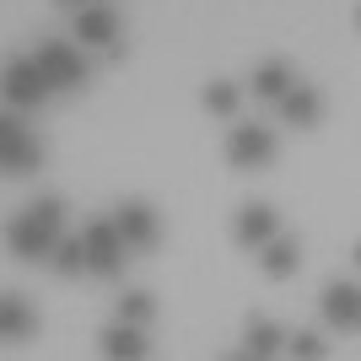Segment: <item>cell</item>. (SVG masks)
Here are the masks:
<instances>
[{
    "mask_svg": "<svg viewBox=\"0 0 361 361\" xmlns=\"http://www.w3.org/2000/svg\"><path fill=\"white\" fill-rule=\"evenodd\" d=\"M49 264H54L65 281L87 270V248H81V232H60V238H54V248H49Z\"/></svg>",
    "mask_w": 361,
    "mask_h": 361,
    "instance_id": "cell-18",
    "label": "cell"
},
{
    "mask_svg": "<svg viewBox=\"0 0 361 361\" xmlns=\"http://www.w3.org/2000/svg\"><path fill=\"white\" fill-rule=\"evenodd\" d=\"M275 103H281V119L297 124V130H318V119H324V97H318V87H307V81H291Z\"/></svg>",
    "mask_w": 361,
    "mask_h": 361,
    "instance_id": "cell-10",
    "label": "cell"
},
{
    "mask_svg": "<svg viewBox=\"0 0 361 361\" xmlns=\"http://www.w3.org/2000/svg\"><path fill=\"white\" fill-rule=\"evenodd\" d=\"M97 345H103V356H114V361H140V356H146V334H140V324H124V318H119V324H108V329L103 334H97Z\"/></svg>",
    "mask_w": 361,
    "mask_h": 361,
    "instance_id": "cell-14",
    "label": "cell"
},
{
    "mask_svg": "<svg viewBox=\"0 0 361 361\" xmlns=\"http://www.w3.org/2000/svg\"><path fill=\"white\" fill-rule=\"evenodd\" d=\"M22 135H27V124L16 119V114H0V151H11Z\"/></svg>",
    "mask_w": 361,
    "mask_h": 361,
    "instance_id": "cell-22",
    "label": "cell"
},
{
    "mask_svg": "<svg viewBox=\"0 0 361 361\" xmlns=\"http://www.w3.org/2000/svg\"><path fill=\"white\" fill-rule=\"evenodd\" d=\"M254 259H259V270L270 275V281H291V275L302 270V238L297 232H275V238H264L254 248Z\"/></svg>",
    "mask_w": 361,
    "mask_h": 361,
    "instance_id": "cell-7",
    "label": "cell"
},
{
    "mask_svg": "<svg viewBox=\"0 0 361 361\" xmlns=\"http://www.w3.org/2000/svg\"><path fill=\"white\" fill-rule=\"evenodd\" d=\"M0 97L11 108H44L54 97V87H49V75L38 71L32 54H11V60L0 65Z\"/></svg>",
    "mask_w": 361,
    "mask_h": 361,
    "instance_id": "cell-3",
    "label": "cell"
},
{
    "mask_svg": "<svg viewBox=\"0 0 361 361\" xmlns=\"http://www.w3.org/2000/svg\"><path fill=\"white\" fill-rule=\"evenodd\" d=\"M281 350H286V356H302V361L329 356V345H324V340H318L313 329H297V334H286V340H281Z\"/></svg>",
    "mask_w": 361,
    "mask_h": 361,
    "instance_id": "cell-21",
    "label": "cell"
},
{
    "mask_svg": "<svg viewBox=\"0 0 361 361\" xmlns=\"http://www.w3.org/2000/svg\"><path fill=\"white\" fill-rule=\"evenodd\" d=\"M281 232V211L275 205H264V200H248L238 211V221H232V238H238V248H259L264 238H275Z\"/></svg>",
    "mask_w": 361,
    "mask_h": 361,
    "instance_id": "cell-9",
    "label": "cell"
},
{
    "mask_svg": "<svg viewBox=\"0 0 361 361\" xmlns=\"http://www.w3.org/2000/svg\"><path fill=\"white\" fill-rule=\"evenodd\" d=\"M114 226H119V238L130 243V248H157V243H162V216H157V205H146V200H124L119 211H114Z\"/></svg>",
    "mask_w": 361,
    "mask_h": 361,
    "instance_id": "cell-6",
    "label": "cell"
},
{
    "mask_svg": "<svg viewBox=\"0 0 361 361\" xmlns=\"http://www.w3.org/2000/svg\"><path fill=\"white\" fill-rule=\"evenodd\" d=\"M75 38L87 49H103L108 60H124V22H119L114 6H103V0H92V6L75 11Z\"/></svg>",
    "mask_w": 361,
    "mask_h": 361,
    "instance_id": "cell-5",
    "label": "cell"
},
{
    "mask_svg": "<svg viewBox=\"0 0 361 361\" xmlns=\"http://www.w3.org/2000/svg\"><path fill=\"white\" fill-rule=\"evenodd\" d=\"M32 334H38V307L22 291H6L0 297V340H32Z\"/></svg>",
    "mask_w": 361,
    "mask_h": 361,
    "instance_id": "cell-12",
    "label": "cell"
},
{
    "mask_svg": "<svg viewBox=\"0 0 361 361\" xmlns=\"http://www.w3.org/2000/svg\"><path fill=\"white\" fill-rule=\"evenodd\" d=\"M297 81V71H291V60H264V65H254V75H248V87H254V97H264V103H275L281 92Z\"/></svg>",
    "mask_w": 361,
    "mask_h": 361,
    "instance_id": "cell-15",
    "label": "cell"
},
{
    "mask_svg": "<svg viewBox=\"0 0 361 361\" xmlns=\"http://www.w3.org/2000/svg\"><path fill=\"white\" fill-rule=\"evenodd\" d=\"M238 103H243V87H238V81H221V75H216V81H205V87H200V108H205V114H216V119H232V114H238Z\"/></svg>",
    "mask_w": 361,
    "mask_h": 361,
    "instance_id": "cell-17",
    "label": "cell"
},
{
    "mask_svg": "<svg viewBox=\"0 0 361 361\" xmlns=\"http://www.w3.org/2000/svg\"><path fill=\"white\" fill-rule=\"evenodd\" d=\"M27 216H32V221H38V226H49L54 238H60V232H65V200H60V195H38V200H32V205H27Z\"/></svg>",
    "mask_w": 361,
    "mask_h": 361,
    "instance_id": "cell-20",
    "label": "cell"
},
{
    "mask_svg": "<svg viewBox=\"0 0 361 361\" xmlns=\"http://www.w3.org/2000/svg\"><path fill=\"white\" fill-rule=\"evenodd\" d=\"M44 162H49V146L27 130L11 151H0V178H27V173H38Z\"/></svg>",
    "mask_w": 361,
    "mask_h": 361,
    "instance_id": "cell-13",
    "label": "cell"
},
{
    "mask_svg": "<svg viewBox=\"0 0 361 361\" xmlns=\"http://www.w3.org/2000/svg\"><path fill=\"white\" fill-rule=\"evenodd\" d=\"M281 340H286V329L281 324H270V318H248L243 324V356H281Z\"/></svg>",
    "mask_w": 361,
    "mask_h": 361,
    "instance_id": "cell-16",
    "label": "cell"
},
{
    "mask_svg": "<svg viewBox=\"0 0 361 361\" xmlns=\"http://www.w3.org/2000/svg\"><path fill=\"white\" fill-rule=\"evenodd\" d=\"M275 130L270 124H232V135H226V167H238V173H264L275 162Z\"/></svg>",
    "mask_w": 361,
    "mask_h": 361,
    "instance_id": "cell-4",
    "label": "cell"
},
{
    "mask_svg": "<svg viewBox=\"0 0 361 361\" xmlns=\"http://www.w3.org/2000/svg\"><path fill=\"white\" fill-rule=\"evenodd\" d=\"M81 248H87V275H103V281H119L124 270H130V243L119 238V226H114V216H92L87 226H81Z\"/></svg>",
    "mask_w": 361,
    "mask_h": 361,
    "instance_id": "cell-1",
    "label": "cell"
},
{
    "mask_svg": "<svg viewBox=\"0 0 361 361\" xmlns=\"http://www.w3.org/2000/svg\"><path fill=\"white\" fill-rule=\"evenodd\" d=\"M60 6H71V11H81V6H92V0H60Z\"/></svg>",
    "mask_w": 361,
    "mask_h": 361,
    "instance_id": "cell-23",
    "label": "cell"
},
{
    "mask_svg": "<svg viewBox=\"0 0 361 361\" xmlns=\"http://www.w3.org/2000/svg\"><path fill=\"white\" fill-rule=\"evenodd\" d=\"M324 318H329L334 329H356L361 324V291H356V281H329L324 286Z\"/></svg>",
    "mask_w": 361,
    "mask_h": 361,
    "instance_id": "cell-11",
    "label": "cell"
},
{
    "mask_svg": "<svg viewBox=\"0 0 361 361\" xmlns=\"http://www.w3.org/2000/svg\"><path fill=\"white\" fill-rule=\"evenodd\" d=\"M6 248H11L22 264H49V248H54V232L49 226H38L27 211L16 216L11 226H6Z\"/></svg>",
    "mask_w": 361,
    "mask_h": 361,
    "instance_id": "cell-8",
    "label": "cell"
},
{
    "mask_svg": "<svg viewBox=\"0 0 361 361\" xmlns=\"http://www.w3.org/2000/svg\"><path fill=\"white\" fill-rule=\"evenodd\" d=\"M32 60H38V71L49 75L54 92H87V81H92V65L81 60V49L65 44V38H44V44L32 49Z\"/></svg>",
    "mask_w": 361,
    "mask_h": 361,
    "instance_id": "cell-2",
    "label": "cell"
},
{
    "mask_svg": "<svg viewBox=\"0 0 361 361\" xmlns=\"http://www.w3.org/2000/svg\"><path fill=\"white\" fill-rule=\"evenodd\" d=\"M114 307H119V318H124V324H140V329H146L151 318H157V297H151V291H124V297L114 302Z\"/></svg>",
    "mask_w": 361,
    "mask_h": 361,
    "instance_id": "cell-19",
    "label": "cell"
}]
</instances>
